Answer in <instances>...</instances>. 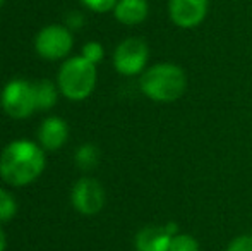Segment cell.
<instances>
[{
  "label": "cell",
  "mask_w": 252,
  "mask_h": 251,
  "mask_svg": "<svg viewBox=\"0 0 252 251\" xmlns=\"http://www.w3.org/2000/svg\"><path fill=\"white\" fill-rule=\"evenodd\" d=\"M2 108L14 119H26L36 108L33 83L24 79H12L2 91Z\"/></svg>",
  "instance_id": "obj_4"
},
{
  "label": "cell",
  "mask_w": 252,
  "mask_h": 251,
  "mask_svg": "<svg viewBox=\"0 0 252 251\" xmlns=\"http://www.w3.org/2000/svg\"><path fill=\"white\" fill-rule=\"evenodd\" d=\"M17 203L9 191L0 188V222H7L16 215Z\"/></svg>",
  "instance_id": "obj_14"
},
{
  "label": "cell",
  "mask_w": 252,
  "mask_h": 251,
  "mask_svg": "<svg viewBox=\"0 0 252 251\" xmlns=\"http://www.w3.org/2000/svg\"><path fill=\"white\" fill-rule=\"evenodd\" d=\"M74 160H76L77 167L90 171V169L96 167L98 162H100V150L94 144H83L81 148H77Z\"/></svg>",
  "instance_id": "obj_13"
},
{
  "label": "cell",
  "mask_w": 252,
  "mask_h": 251,
  "mask_svg": "<svg viewBox=\"0 0 252 251\" xmlns=\"http://www.w3.org/2000/svg\"><path fill=\"white\" fill-rule=\"evenodd\" d=\"M72 41L74 40L69 28L60 26V24H50L36 35L34 48L47 61H59L70 52Z\"/></svg>",
  "instance_id": "obj_5"
},
{
  "label": "cell",
  "mask_w": 252,
  "mask_h": 251,
  "mask_svg": "<svg viewBox=\"0 0 252 251\" xmlns=\"http://www.w3.org/2000/svg\"><path fill=\"white\" fill-rule=\"evenodd\" d=\"M69 136L67 122L60 117H48L41 122V127L38 131V140L45 150H59Z\"/></svg>",
  "instance_id": "obj_10"
},
{
  "label": "cell",
  "mask_w": 252,
  "mask_h": 251,
  "mask_svg": "<svg viewBox=\"0 0 252 251\" xmlns=\"http://www.w3.org/2000/svg\"><path fill=\"white\" fill-rule=\"evenodd\" d=\"M45 169V153L36 143L17 140L0 155V176L10 186H26L36 181Z\"/></svg>",
  "instance_id": "obj_1"
},
{
  "label": "cell",
  "mask_w": 252,
  "mask_h": 251,
  "mask_svg": "<svg viewBox=\"0 0 252 251\" xmlns=\"http://www.w3.org/2000/svg\"><path fill=\"white\" fill-rule=\"evenodd\" d=\"M150 57V50L144 40L141 38H127L113 54V66L122 76H136L141 71H144Z\"/></svg>",
  "instance_id": "obj_6"
},
{
  "label": "cell",
  "mask_w": 252,
  "mask_h": 251,
  "mask_svg": "<svg viewBox=\"0 0 252 251\" xmlns=\"http://www.w3.org/2000/svg\"><path fill=\"white\" fill-rule=\"evenodd\" d=\"M148 12H150L148 0H119L113 9L115 19L127 26L141 24L148 17Z\"/></svg>",
  "instance_id": "obj_11"
},
{
  "label": "cell",
  "mask_w": 252,
  "mask_h": 251,
  "mask_svg": "<svg viewBox=\"0 0 252 251\" xmlns=\"http://www.w3.org/2000/svg\"><path fill=\"white\" fill-rule=\"evenodd\" d=\"M72 205L79 214L94 215L105 205V191L96 179L84 178L74 184L72 188Z\"/></svg>",
  "instance_id": "obj_7"
},
{
  "label": "cell",
  "mask_w": 252,
  "mask_h": 251,
  "mask_svg": "<svg viewBox=\"0 0 252 251\" xmlns=\"http://www.w3.org/2000/svg\"><path fill=\"white\" fill-rule=\"evenodd\" d=\"M5 232L2 231V229H0V251H3L5 250Z\"/></svg>",
  "instance_id": "obj_20"
},
{
  "label": "cell",
  "mask_w": 252,
  "mask_h": 251,
  "mask_svg": "<svg viewBox=\"0 0 252 251\" xmlns=\"http://www.w3.org/2000/svg\"><path fill=\"white\" fill-rule=\"evenodd\" d=\"M2 3H3V0H0V5H2Z\"/></svg>",
  "instance_id": "obj_21"
},
{
  "label": "cell",
  "mask_w": 252,
  "mask_h": 251,
  "mask_svg": "<svg viewBox=\"0 0 252 251\" xmlns=\"http://www.w3.org/2000/svg\"><path fill=\"white\" fill-rule=\"evenodd\" d=\"M33 93H34V104H36V108H40V110L52 108L57 104V97H59V91H57L55 84L48 79H41L33 83Z\"/></svg>",
  "instance_id": "obj_12"
},
{
  "label": "cell",
  "mask_w": 252,
  "mask_h": 251,
  "mask_svg": "<svg viewBox=\"0 0 252 251\" xmlns=\"http://www.w3.org/2000/svg\"><path fill=\"white\" fill-rule=\"evenodd\" d=\"M88 9H91L93 12H108V10L115 9L119 0H81Z\"/></svg>",
  "instance_id": "obj_17"
},
{
  "label": "cell",
  "mask_w": 252,
  "mask_h": 251,
  "mask_svg": "<svg viewBox=\"0 0 252 251\" xmlns=\"http://www.w3.org/2000/svg\"><path fill=\"white\" fill-rule=\"evenodd\" d=\"M67 24H69V28H72V30H79V28L84 24V19L79 12H72L69 17H67Z\"/></svg>",
  "instance_id": "obj_19"
},
{
  "label": "cell",
  "mask_w": 252,
  "mask_h": 251,
  "mask_svg": "<svg viewBox=\"0 0 252 251\" xmlns=\"http://www.w3.org/2000/svg\"><path fill=\"white\" fill-rule=\"evenodd\" d=\"M226 251H252V236H239L228 245Z\"/></svg>",
  "instance_id": "obj_18"
},
{
  "label": "cell",
  "mask_w": 252,
  "mask_h": 251,
  "mask_svg": "<svg viewBox=\"0 0 252 251\" xmlns=\"http://www.w3.org/2000/svg\"><path fill=\"white\" fill-rule=\"evenodd\" d=\"M209 0H170L168 12L173 24L184 30L196 28L208 14Z\"/></svg>",
  "instance_id": "obj_8"
},
{
  "label": "cell",
  "mask_w": 252,
  "mask_h": 251,
  "mask_svg": "<svg viewBox=\"0 0 252 251\" xmlns=\"http://www.w3.org/2000/svg\"><path fill=\"white\" fill-rule=\"evenodd\" d=\"M139 86L141 91L153 102L172 104L186 93L187 77L184 69L177 64L161 62L144 71Z\"/></svg>",
  "instance_id": "obj_2"
},
{
  "label": "cell",
  "mask_w": 252,
  "mask_h": 251,
  "mask_svg": "<svg viewBox=\"0 0 252 251\" xmlns=\"http://www.w3.org/2000/svg\"><path fill=\"white\" fill-rule=\"evenodd\" d=\"M172 238L165 225H150L137 232L134 245L136 251H170Z\"/></svg>",
  "instance_id": "obj_9"
},
{
  "label": "cell",
  "mask_w": 252,
  "mask_h": 251,
  "mask_svg": "<svg viewBox=\"0 0 252 251\" xmlns=\"http://www.w3.org/2000/svg\"><path fill=\"white\" fill-rule=\"evenodd\" d=\"M170 251H199V243L190 234H177L172 238Z\"/></svg>",
  "instance_id": "obj_15"
},
{
  "label": "cell",
  "mask_w": 252,
  "mask_h": 251,
  "mask_svg": "<svg viewBox=\"0 0 252 251\" xmlns=\"http://www.w3.org/2000/svg\"><path fill=\"white\" fill-rule=\"evenodd\" d=\"M103 55H105V50H103L101 43H98V41H88V43L83 47L81 57H84L86 61H90L91 64L96 66L98 62L103 61Z\"/></svg>",
  "instance_id": "obj_16"
},
{
  "label": "cell",
  "mask_w": 252,
  "mask_h": 251,
  "mask_svg": "<svg viewBox=\"0 0 252 251\" xmlns=\"http://www.w3.org/2000/svg\"><path fill=\"white\" fill-rule=\"evenodd\" d=\"M96 86V66L84 57H70L59 72L60 93L72 102L86 100Z\"/></svg>",
  "instance_id": "obj_3"
}]
</instances>
